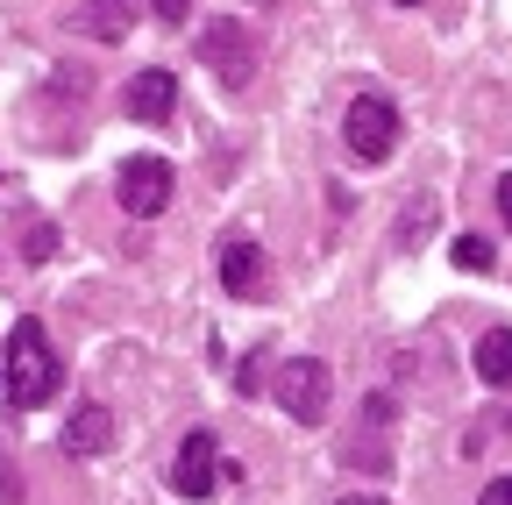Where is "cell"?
<instances>
[{
  "label": "cell",
  "instance_id": "cell-1",
  "mask_svg": "<svg viewBox=\"0 0 512 505\" xmlns=\"http://www.w3.org/2000/svg\"><path fill=\"white\" fill-rule=\"evenodd\" d=\"M57 377L64 370H57V349H50L43 321H15L8 342H0V399L22 406V413H36L57 392Z\"/></svg>",
  "mask_w": 512,
  "mask_h": 505
},
{
  "label": "cell",
  "instance_id": "cell-2",
  "mask_svg": "<svg viewBox=\"0 0 512 505\" xmlns=\"http://www.w3.org/2000/svg\"><path fill=\"white\" fill-rule=\"evenodd\" d=\"M342 136H349V157L356 164H384L399 150V107L384 93H356L349 114H342Z\"/></svg>",
  "mask_w": 512,
  "mask_h": 505
},
{
  "label": "cell",
  "instance_id": "cell-3",
  "mask_svg": "<svg viewBox=\"0 0 512 505\" xmlns=\"http://www.w3.org/2000/svg\"><path fill=\"white\" fill-rule=\"evenodd\" d=\"M171 164L164 157H128L121 164V178H114V200H121V214L128 221H157L164 207H171Z\"/></svg>",
  "mask_w": 512,
  "mask_h": 505
},
{
  "label": "cell",
  "instance_id": "cell-4",
  "mask_svg": "<svg viewBox=\"0 0 512 505\" xmlns=\"http://www.w3.org/2000/svg\"><path fill=\"white\" fill-rule=\"evenodd\" d=\"M328 385H335V377H328V363H320V356H292V363L278 370V406H285L299 427H320V420H328Z\"/></svg>",
  "mask_w": 512,
  "mask_h": 505
},
{
  "label": "cell",
  "instance_id": "cell-5",
  "mask_svg": "<svg viewBox=\"0 0 512 505\" xmlns=\"http://www.w3.org/2000/svg\"><path fill=\"white\" fill-rule=\"evenodd\" d=\"M221 477H228L221 441H214L207 427H200V434H185V441H178V456H171V484H178V498H207Z\"/></svg>",
  "mask_w": 512,
  "mask_h": 505
},
{
  "label": "cell",
  "instance_id": "cell-6",
  "mask_svg": "<svg viewBox=\"0 0 512 505\" xmlns=\"http://www.w3.org/2000/svg\"><path fill=\"white\" fill-rule=\"evenodd\" d=\"M200 57L221 72V86H249V72H256V43H249V29H242V22H207Z\"/></svg>",
  "mask_w": 512,
  "mask_h": 505
},
{
  "label": "cell",
  "instance_id": "cell-7",
  "mask_svg": "<svg viewBox=\"0 0 512 505\" xmlns=\"http://www.w3.org/2000/svg\"><path fill=\"white\" fill-rule=\"evenodd\" d=\"M221 285L235 292V299H271V264H264V249H256V242H228L221 249Z\"/></svg>",
  "mask_w": 512,
  "mask_h": 505
},
{
  "label": "cell",
  "instance_id": "cell-8",
  "mask_svg": "<svg viewBox=\"0 0 512 505\" xmlns=\"http://www.w3.org/2000/svg\"><path fill=\"white\" fill-rule=\"evenodd\" d=\"M121 107L157 129V121H171V107H178V79H171V72H136V79H128V93H121Z\"/></svg>",
  "mask_w": 512,
  "mask_h": 505
},
{
  "label": "cell",
  "instance_id": "cell-9",
  "mask_svg": "<svg viewBox=\"0 0 512 505\" xmlns=\"http://www.w3.org/2000/svg\"><path fill=\"white\" fill-rule=\"evenodd\" d=\"M64 449L72 456H107L114 449V413L107 406H79L72 420H64Z\"/></svg>",
  "mask_w": 512,
  "mask_h": 505
},
{
  "label": "cell",
  "instance_id": "cell-10",
  "mask_svg": "<svg viewBox=\"0 0 512 505\" xmlns=\"http://www.w3.org/2000/svg\"><path fill=\"white\" fill-rule=\"evenodd\" d=\"M128 15H136L128 0H86V8L72 15V29H79V36H100V43H114V36H128Z\"/></svg>",
  "mask_w": 512,
  "mask_h": 505
},
{
  "label": "cell",
  "instance_id": "cell-11",
  "mask_svg": "<svg viewBox=\"0 0 512 505\" xmlns=\"http://www.w3.org/2000/svg\"><path fill=\"white\" fill-rule=\"evenodd\" d=\"M477 377H484L491 392H512V328H491L477 342Z\"/></svg>",
  "mask_w": 512,
  "mask_h": 505
},
{
  "label": "cell",
  "instance_id": "cell-12",
  "mask_svg": "<svg viewBox=\"0 0 512 505\" xmlns=\"http://www.w3.org/2000/svg\"><path fill=\"white\" fill-rule=\"evenodd\" d=\"M456 264H463V271H491V242H484V235H463V242H456Z\"/></svg>",
  "mask_w": 512,
  "mask_h": 505
},
{
  "label": "cell",
  "instance_id": "cell-13",
  "mask_svg": "<svg viewBox=\"0 0 512 505\" xmlns=\"http://www.w3.org/2000/svg\"><path fill=\"white\" fill-rule=\"evenodd\" d=\"M150 8H157V22H171V29H178V22L192 15V0H150Z\"/></svg>",
  "mask_w": 512,
  "mask_h": 505
},
{
  "label": "cell",
  "instance_id": "cell-14",
  "mask_svg": "<svg viewBox=\"0 0 512 505\" xmlns=\"http://www.w3.org/2000/svg\"><path fill=\"white\" fill-rule=\"evenodd\" d=\"M477 505H512V477H491V484H484V498H477Z\"/></svg>",
  "mask_w": 512,
  "mask_h": 505
},
{
  "label": "cell",
  "instance_id": "cell-15",
  "mask_svg": "<svg viewBox=\"0 0 512 505\" xmlns=\"http://www.w3.org/2000/svg\"><path fill=\"white\" fill-rule=\"evenodd\" d=\"M498 214H505V228H512V171L498 178Z\"/></svg>",
  "mask_w": 512,
  "mask_h": 505
},
{
  "label": "cell",
  "instance_id": "cell-16",
  "mask_svg": "<svg viewBox=\"0 0 512 505\" xmlns=\"http://www.w3.org/2000/svg\"><path fill=\"white\" fill-rule=\"evenodd\" d=\"M342 505H384V498H370V491H356V498H342Z\"/></svg>",
  "mask_w": 512,
  "mask_h": 505
},
{
  "label": "cell",
  "instance_id": "cell-17",
  "mask_svg": "<svg viewBox=\"0 0 512 505\" xmlns=\"http://www.w3.org/2000/svg\"><path fill=\"white\" fill-rule=\"evenodd\" d=\"M399 8H420V0H399Z\"/></svg>",
  "mask_w": 512,
  "mask_h": 505
}]
</instances>
